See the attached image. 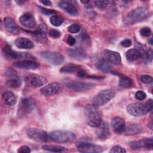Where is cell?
<instances>
[{"mask_svg":"<svg viewBox=\"0 0 153 153\" xmlns=\"http://www.w3.org/2000/svg\"><path fill=\"white\" fill-rule=\"evenodd\" d=\"M87 124L92 127H97L102 123V113L97 106L94 105H87L84 108Z\"/></svg>","mask_w":153,"mask_h":153,"instance_id":"obj_1","label":"cell"},{"mask_svg":"<svg viewBox=\"0 0 153 153\" xmlns=\"http://www.w3.org/2000/svg\"><path fill=\"white\" fill-rule=\"evenodd\" d=\"M146 10L142 7H137L130 11L124 19V23L127 25H133L140 22L146 17Z\"/></svg>","mask_w":153,"mask_h":153,"instance_id":"obj_2","label":"cell"},{"mask_svg":"<svg viewBox=\"0 0 153 153\" xmlns=\"http://www.w3.org/2000/svg\"><path fill=\"white\" fill-rule=\"evenodd\" d=\"M48 137L52 140L59 143H66L74 141L75 138V134L68 131L56 130L49 133Z\"/></svg>","mask_w":153,"mask_h":153,"instance_id":"obj_3","label":"cell"},{"mask_svg":"<svg viewBox=\"0 0 153 153\" xmlns=\"http://www.w3.org/2000/svg\"><path fill=\"white\" fill-rule=\"evenodd\" d=\"M4 56L11 59H25L35 60L36 57L31 54L27 52H17L12 50L11 47L8 45H6L2 50Z\"/></svg>","mask_w":153,"mask_h":153,"instance_id":"obj_4","label":"cell"},{"mask_svg":"<svg viewBox=\"0 0 153 153\" xmlns=\"http://www.w3.org/2000/svg\"><path fill=\"white\" fill-rule=\"evenodd\" d=\"M115 94V91L112 89L103 90L94 97L93 99V103L96 106H103L114 98Z\"/></svg>","mask_w":153,"mask_h":153,"instance_id":"obj_5","label":"cell"},{"mask_svg":"<svg viewBox=\"0 0 153 153\" xmlns=\"http://www.w3.org/2000/svg\"><path fill=\"white\" fill-rule=\"evenodd\" d=\"M63 83L69 89L78 91L88 90L93 88L95 86V84L93 83L78 81L72 79H65L63 81Z\"/></svg>","mask_w":153,"mask_h":153,"instance_id":"obj_6","label":"cell"},{"mask_svg":"<svg viewBox=\"0 0 153 153\" xmlns=\"http://www.w3.org/2000/svg\"><path fill=\"white\" fill-rule=\"evenodd\" d=\"M35 107V102L31 98L25 97L21 100L19 108L17 114L20 117H23L29 114Z\"/></svg>","mask_w":153,"mask_h":153,"instance_id":"obj_7","label":"cell"},{"mask_svg":"<svg viewBox=\"0 0 153 153\" xmlns=\"http://www.w3.org/2000/svg\"><path fill=\"white\" fill-rule=\"evenodd\" d=\"M78 150L80 152L85 153H100L103 152V148L96 144L89 143L87 142L80 141L76 144Z\"/></svg>","mask_w":153,"mask_h":153,"instance_id":"obj_8","label":"cell"},{"mask_svg":"<svg viewBox=\"0 0 153 153\" xmlns=\"http://www.w3.org/2000/svg\"><path fill=\"white\" fill-rule=\"evenodd\" d=\"M41 55L47 62L54 65H61L65 60L62 54L56 51H44L41 53Z\"/></svg>","mask_w":153,"mask_h":153,"instance_id":"obj_9","label":"cell"},{"mask_svg":"<svg viewBox=\"0 0 153 153\" xmlns=\"http://www.w3.org/2000/svg\"><path fill=\"white\" fill-rule=\"evenodd\" d=\"M25 82L30 87L37 88L46 84L47 79L37 74H29L25 77Z\"/></svg>","mask_w":153,"mask_h":153,"instance_id":"obj_10","label":"cell"},{"mask_svg":"<svg viewBox=\"0 0 153 153\" xmlns=\"http://www.w3.org/2000/svg\"><path fill=\"white\" fill-rule=\"evenodd\" d=\"M26 134L29 138L39 142H46L48 137L46 131L36 128H28L26 130Z\"/></svg>","mask_w":153,"mask_h":153,"instance_id":"obj_11","label":"cell"},{"mask_svg":"<svg viewBox=\"0 0 153 153\" xmlns=\"http://www.w3.org/2000/svg\"><path fill=\"white\" fill-rule=\"evenodd\" d=\"M6 84L10 88H18L21 85V80L15 71L9 69L6 71Z\"/></svg>","mask_w":153,"mask_h":153,"instance_id":"obj_12","label":"cell"},{"mask_svg":"<svg viewBox=\"0 0 153 153\" xmlns=\"http://www.w3.org/2000/svg\"><path fill=\"white\" fill-rule=\"evenodd\" d=\"M127 112L134 117H140L145 115L148 111L146 109L145 103H131L127 107Z\"/></svg>","mask_w":153,"mask_h":153,"instance_id":"obj_13","label":"cell"},{"mask_svg":"<svg viewBox=\"0 0 153 153\" xmlns=\"http://www.w3.org/2000/svg\"><path fill=\"white\" fill-rule=\"evenodd\" d=\"M62 88V85L61 84L57 82H54L43 87L40 90V91L42 94L45 96H50L59 93Z\"/></svg>","mask_w":153,"mask_h":153,"instance_id":"obj_14","label":"cell"},{"mask_svg":"<svg viewBox=\"0 0 153 153\" xmlns=\"http://www.w3.org/2000/svg\"><path fill=\"white\" fill-rule=\"evenodd\" d=\"M129 145L133 149H138L142 148L151 149L153 147V139L152 137H150L139 140H134L130 142L129 143Z\"/></svg>","mask_w":153,"mask_h":153,"instance_id":"obj_15","label":"cell"},{"mask_svg":"<svg viewBox=\"0 0 153 153\" xmlns=\"http://www.w3.org/2000/svg\"><path fill=\"white\" fill-rule=\"evenodd\" d=\"M19 22L22 26L27 29H33L36 25L34 17L29 13H26L22 15L19 18Z\"/></svg>","mask_w":153,"mask_h":153,"instance_id":"obj_16","label":"cell"},{"mask_svg":"<svg viewBox=\"0 0 153 153\" xmlns=\"http://www.w3.org/2000/svg\"><path fill=\"white\" fill-rule=\"evenodd\" d=\"M13 65L19 69H32L35 70L39 68V65L34 60H24L16 62L13 63Z\"/></svg>","mask_w":153,"mask_h":153,"instance_id":"obj_17","label":"cell"},{"mask_svg":"<svg viewBox=\"0 0 153 153\" xmlns=\"http://www.w3.org/2000/svg\"><path fill=\"white\" fill-rule=\"evenodd\" d=\"M59 7L63 11L72 16H77L79 14L77 8L68 1H61L58 4Z\"/></svg>","mask_w":153,"mask_h":153,"instance_id":"obj_18","label":"cell"},{"mask_svg":"<svg viewBox=\"0 0 153 153\" xmlns=\"http://www.w3.org/2000/svg\"><path fill=\"white\" fill-rule=\"evenodd\" d=\"M103 55L106 60L109 62H111V63L114 65H119L121 63V56L117 51L105 50L103 51Z\"/></svg>","mask_w":153,"mask_h":153,"instance_id":"obj_19","label":"cell"},{"mask_svg":"<svg viewBox=\"0 0 153 153\" xmlns=\"http://www.w3.org/2000/svg\"><path fill=\"white\" fill-rule=\"evenodd\" d=\"M111 126L115 133H122L124 132L126 127L125 121L121 117H115L112 120Z\"/></svg>","mask_w":153,"mask_h":153,"instance_id":"obj_20","label":"cell"},{"mask_svg":"<svg viewBox=\"0 0 153 153\" xmlns=\"http://www.w3.org/2000/svg\"><path fill=\"white\" fill-rule=\"evenodd\" d=\"M4 26L6 29L13 34H18L20 32L19 27L16 24V22L13 18L10 17H6L4 20Z\"/></svg>","mask_w":153,"mask_h":153,"instance_id":"obj_21","label":"cell"},{"mask_svg":"<svg viewBox=\"0 0 153 153\" xmlns=\"http://www.w3.org/2000/svg\"><path fill=\"white\" fill-rule=\"evenodd\" d=\"M97 136L101 139H106L110 135V130L109 125L106 122H102L97 127Z\"/></svg>","mask_w":153,"mask_h":153,"instance_id":"obj_22","label":"cell"},{"mask_svg":"<svg viewBox=\"0 0 153 153\" xmlns=\"http://www.w3.org/2000/svg\"><path fill=\"white\" fill-rule=\"evenodd\" d=\"M15 45L21 49H31L34 47V44L32 41L23 37L16 39L15 41Z\"/></svg>","mask_w":153,"mask_h":153,"instance_id":"obj_23","label":"cell"},{"mask_svg":"<svg viewBox=\"0 0 153 153\" xmlns=\"http://www.w3.org/2000/svg\"><path fill=\"white\" fill-rule=\"evenodd\" d=\"M68 53L71 57L77 60H82L87 57L86 53L84 50L80 48L69 49L68 50Z\"/></svg>","mask_w":153,"mask_h":153,"instance_id":"obj_24","label":"cell"},{"mask_svg":"<svg viewBox=\"0 0 153 153\" xmlns=\"http://www.w3.org/2000/svg\"><path fill=\"white\" fill-rule=\"evenodd\" d=\"M142 131V127L138 124H130L126 126L123 133L126 135H134L140 133Z\"/></svg>","mask_w":153,"mask_h":153,"instance_id":"obj_25","label":"cell"},{"mask_svg":"<svg viewBox=\"0 0 153 153\" xmlns=\"http://www.w3.org/2000/svg\"><path fill=\"white\" fill-rule=\"evenodd\" d=\"M2 98L5 103L8 106H13L15 105L17 102L16 95L10 91H4L2 94Z\"/></svg>","mask_w":153,"mask_h":153,"instance_id":"obj_26","label":"cell"},{"mask_svg":"<svg viewBox=\"0 0 153 153\" xmlns=\"http://www.w3.org/2000/svg\"><path fill=\"white\" fill-rule=\"evenodd\" d=\"M38 38L39 41L44 42L46 39V34H47V26L45 24H41L37 29L33 32Z\"/></svg>","mask_w":153,"mask_h":153,"instance_id":"obj_27","label":"cell"},{"mask_svg":"<svg viewBox=\"0 0 153 153\" xmlns=\"http://www.w3.org/2000/svg\"><path fill=\"white\" fill-rule=\"evenodd\" d=\"M96 66L99 71L105 73L110 72L112 69V66H111L110 63L106 60L104 59H101L99 60L97 62Z\"/></svg>","mask_w":153,"mask_h":153,"instance_id":"obj_28","label":"cell"},{"mask_svg":"<svg viewBox=\"0 0 153 153\" xmlns=\"http://www.w3.org/2000/svg\"><path fill=\"white\" fill-rule=\"evenodd\" d=\"M142 56L140 51L136 48H133L128 50L126 53V58L128 61L132 62L136 60Z\"/></svg>","mask_w":153,"mask_h":153,"instance_id":"obj_29","label":"cell"},{"mask_svg":"<svg viewBox=\"0 0 153 153\" xmlns=\"http://www.w3.org/2000/svg\"><path fill=\"white\" fill-rule=\"evenodd\" d=\"M42 148L44 150L53 152H62L66 149V148L59 145H44Z\"/></svg>","mask_w":153,"mask_h":153,"instance_id":"obj_30","label":"cell"},{"mask_svg":"<svg viewBox=\"0 0 153 153\" xmlns=\"http://www.w3.org/2000/svg\"><path fill=\"white\" fill-rule=\"evenodd\" d=\"M81 68L79 65H76L74 64H68L62 67L60 69V72H62V73H70L75 71H78Z\"/></svg>","mask_w":153,"mask_h":153,"instance_id":"obj_31","label":"cell"},{"mask_svg":"<svg viewBox=\"0 0 153 153\" xmlns=\"http://www.w3.org/2000/svg\"><path fill=\"white\" fill-rule=\"evenodd\" d=\"M118 85L122 88H130L133 85V81L127 76H121Z\"/></svg>","mask_w":153,"mask_h":153,"instance_id":"obj_32","label":"cell"},{"mask_svg":"<svg viewBox=\"0 0 153 153\" xmlns=\"http://www.w3.org/2000/svg\"><path fill=\"white\" fill-rule=\"evenodd\" d=\"M50 23L54 26H59L63 22V19L62 17L58 15H53L50 17Z\"/></svg>","mask_w":153,"mask_h":153,"instance_id":"obj_33","label":"cell"},{"mask_svg":"<svg viewBox=\"0 0 153 153\" xmlns=\"http://www.w3.org/2000/svg\"><path fill=\"white\" fill-rule=\"evenodd\" d=\"M38 8H39V11L42 14H43L45 16H50V15H53V14H56V11H54V10L47 9V8H44V7H42L40 6L38 7Z\"/></svg>","mask_w":153,"mask_h":153,"instance_id":"obj_34","label":"cell"},{"mask_svg":"<svg viewBox=\"0 0 153 153\" xmlns=\"http://www.w3.org/2000/svg\"><path fill=\"white\" fill-rule=\"evenodd\" d=\"M80 30V26L76 23H74L68 27V30L70 33H78Z\"/></svg>","mask_w":153,"mask_h":153,"instance_id":"obj_35","label":"cell"},{"mask_svg":"<svg viewBox=\"0 0 153 153\" xmlns=\"http://www.w3.org/2000/svg\"><path fill=\"white\" fill-rule=\"evenodd\" d=\"M109 1H95L94 4L100 9L105 8L109 4Z\"/></svg>","mask_w":153,"mask_h":153,"instance_id":"obj_36","label":"cell"},{"mask_svg":"<svg viewBox=\"0 0 153 153\" xmlns=\"http://www.w3.org/2000/svg\"><path fill=\"white\" fill-rule=\"evenodd\" d=\"M110 152L112 153H125L126 152V150L123 147L119 145H115L111 149Z\"/></svg>","mask_w":153,"mask_h":153,"instance_id":"obj_37","label":"cell"},{"mask_svg":"<svg viewBox=\"0 0 153 153\" xmlns=\"http://www.w3.org/2000/svg\"><path fill=\"white\" fill-rule=\"evenodd\" d=\"M140 81L145 84H148L152 81V77L151 75L144 74L140 76Z\"/></svg>","mask_w":153,"mask_h":153,"instance_id":"obj_38","label":"cell"},{"mask_svg":"<svg viewBox=\"0 0 153 153\" xmlns=\"http://www.w3.org/2000/svg\"><path fill=\"white\" fill-rule=\"evenodd\" d=\"M140 33L143 36H149L151 34V29L148 27H143L140 29Z\"/></svg>","mask_w":153,"mask_h":153,"instance_id":"obj_39","label":"cell"},{"mask_svg":"<svg viewBox=\"0 0 153 153\" xmlns=\"http://www.w3.org/2000/svg\"><path fill=\"white\" fill-rule=\"evenodd\" d=\"M48 35L51 38H59L60 36L61 33L58 30H56V29H50L48 31Z\"/></svg>","mask_w":153,"mask_h":153,"instance_id":"obj_40","label":"cell"},{"mask_svg":"<svg viewBox=\"0 0 153 153\" xmlns=\"http://www.w3.org/2000/svg\"><path fill=\"white\" fill-rule=\"evenodd\" d=\"M146 93L142 90H139L135 93V97L138 100H143L146 98Z\"/></svg>","mask_w":153,"mask_h":153,"instance_id":"obj_41","label":"cell"},{"mask_svg":"<svg viewBox=\"0 0 153 153\" xmlns=\"http://www.w3.org/2000/svg\"><path fill=\"white\" fill-rule=\"evenodd\" d=\"M30 151H31L30 148L26 145H23L20 146L17 150V152L20 153H29Z\"/></svg>","mask_w":153,"mask_h":153,"instance_id":"obj_42","label":"cell"},{"mask_svg":"<svg viewBox=\"0 0 153 153\" xmlns=\"http://www.w3.org/2000/svg\"><path fill=\"white\" fill-rule=\"evenodd\" d=\"M145 57L146 58V59L149 61V62H151L152 60V57H153V54H152V50H148V51H145Z\"/></svg>","mask_w":153,"mask_h":153,"instance_id":"obj_43","label":"cell"},{"mask_svg":"<svg viewBox=\"0 0 153 153\" xmlns=\"http://www.w3.org/2000/svg\"><path fill=\"white\" fill-rule=\"evenodd\" d=\"M145 105L146 107V109L148 112H149L150 111L152 110V106H153V103H152V99H149L148 101H146L145 103Z\"/></svg>","mask_w":153,"mask_h":153,"instance_id":"obj_44","label":"cell"},{"mask_svg":"<svg viewBox=\"0 0 153 153\" xmlns=\"http://www.w3.org/2000/svg\"><path fill=\"white\" fill-rule=\"evenodd\" d=\"M66 42L67 44L70 45V46H72V45H74L75 43H76V39L74 37L69 35L68 36V37L67 38V39H66Z\"/></svg>","mask_w":153,"mask_h":153,"instance_id":"obj_45","label":"cell"},{"mask_svg":"<svg viewBox=\"0 0 153 153\" xmlns=\"http://www.w3.org/2000/svg\"><path fill=\"white\" fill-rule=\"evenodd\" d=\"M120 44L124 47H129L131 45V41L129 39H126L123 40Z\"/></svg>","mask_w":153,"mask_h":153,"instance_id":"obj_46","label":"cell"},{"mask_svg":"<svg viewBox=\"0 0 153 153\" xmlns=\"http://www.w3.org/2000/svg\"><path fill=\"white\" fill-rule=\"evenodd\" d=\"M39 2L46 6H50L51 5V2L49 0H41Z\"/></svg>","mask_w":153,"mask_h":153,"instance_id":"obj_47","label":"cell"},{"mask_svg":"<svg viewBox=\"0 0 153 153\" xmlns=\"http://www.w3.org/2000/svg\"><path fill=\"white\" fill-rule=\"evenodd\" d=\"M81 3L82 4H87V3H88L90 1H80Z\"/></svg>","mask_w":153,"mask_h":153,"instance_id":"obj_48","label":"cell"},{"mask_svg":"<svg viewBox=\"0 0 153 153\" xmlns=\"http://www.w3.org/2000/svg\"><path fill=\"white\" fill-rule=\"evenodd\" d=\"M16 2H17V3H18L19 4H22V3L23 2V1H16Z\"/></svg>","mask_w":153,"mask_h":153,"instance_id":"obj_49","label":"cell"},{"mask_svg":"<svg viewBox=\"0 0 153 153\" xmlns=\"http://www.w3.org/2000/svg\"><path fill=\"white\" fill-rule=\"evenodd\" d=\"M150 41V44H152V38H151V39H150V41Z\"/></svg>","mask_w":153,"mask_h":153,"instance_id":"obj_50","label":"cell"}]
</instances>
